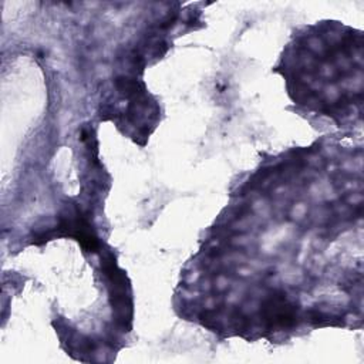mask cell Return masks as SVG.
Masks as SVG:
<instances>
[{
  "label": "cell",
  "mask_w": 364,
  "mask_h": 364,
  "mask_svg": "<svg viewBox=\"0 0 364 364\" xmlns=\"http://www.w3.org/2000/svg\"><path fill=\"white\" fill-rule=\"evenodd\" d=\"M264 317L273 327H287L293 323L294 311L283 296H273L266 301Z\"/></svg>",
  "instance_id": "1"
}]
</instances>
